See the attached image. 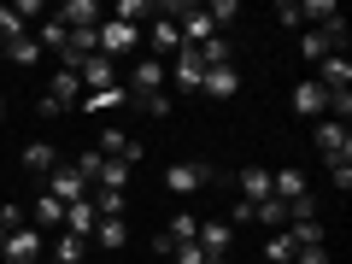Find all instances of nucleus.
Instances as JSON below:
<instances>
[{
    "label": "nucleus",
    "instance_id": "obj_4",
    "mask_svg": "<svg viewBox=\"0 0 352 264\" xmlns=\"http://www.w3.org/2000/svg\"><path fill=\"white\" fill-rule=\"evenodd\" d=\"M200 182H212V164H206V159H176L170 170H164V188H170L176 200H182V194H194Z\"/></svg>",
    "mask_w": 352,
    "mask_h": 264
},
{
    "label": "nucleus",
    "instance_id": "obj_17",
    "mask_svg": "<svg viewBox=\"0 0 352 264\" xmlns=\"http://www.w3.org/2000/svg\"><path fill=\"white\" fill-rule=\"evenodd\" d=\"M94 223H100V212H94V200H76V206H65V235L88 241V235H94Z\"/></svg>",
    "mask_w": 352,
    "mask_h": 264
},
{
    "label": "nucleus",
    "instance_id": "obj_23",
    "mask_svg": "<svg viewBox=\"0 0 352 264\" xmlns=\"http://www.w3.org/2000/svg\"><path fill=\"white\" fill-rule=\"evenodd\" d=\"M124 100H129V88L112 82V88H100V94H82V112H118Z\"/></svg>",
    "mask_w": 352,
    "mask_h": 264
},
{
    "label": "nucleus",
    "instance_id": "obj_43",
    "mask_svg": "<svg viewBox=\"0 0 352 264\" xmlns=\"http://www.w3.org/2000/svg\"><path fill=\"white\" fill-rule=\"evenodd\" d=\"M206 264H229V258H223V252H206Z\"/></svg>",
    "mask_w": 352,
    "mask_h": 264
},
{
    "label": "nucleus",
    "instance_id": "obj_40",
    "mask_svg": "<svg viewBox=\"0 0 352 264\" xmlns=\"http://www.w3.org/2000/svg\"><path fill=\"white\" fill-rule=\"evenodd\" d=\"M12 12H18V18H24V24H30V18H41V12H47V6H41V0H18Z\"/></svg>",
    "mask_w": 352,
    "mask_h": 264
},
{
    "label": "nucleus",
    "instance_id": "obj_46",
    "mask_svg": "<svg viewBox=\"0 0 352 264\" xmlns=\"http://www.w3.org/2000/svg\"><path fill=\"white\" fill-rule=\"evenodd\" d=\"M241 264H258V258H241Z\"/></svg>",
    "mask_w": 352,
    "mask_h": 264
},
{
    "label": "nucleus",
    "instance_id": "obj_22",
    "mask_svg": "<svg viewBox=\"0 0 352 264\" xmlns=\"http://www.w3.org/2000/svg\"><path fill=\"white\" fill-rule=\"evenodd\" d=\"M288 241H294V252L323 247V223H317V217H294V223H288Z\"/></svg>",
    "mask_w": 352,
    "mask_h": 264
},
{
    "label": "nucleus",
    "instance_id": "obj_10",
    "mask_svg": "<svg viewBox=\"0 0 352 264\" xmlns=\"http://www.w3.org/2000/svg\"><path fill=\"white\" fill-rule=\"evenodd\" d=\"M53 18H59L65 30H100L106 6H100V0H65V6H59V12H53Z\"/></svg>",
    "mask_w": 352,
    "mask_h": 264
},
{
    "label": "nucleus",
    "instance_id": "obj_2",
    "mask_svg": "<svg viewBox=\"0 0 352 264\" xmlns=\"http://www.w3.org/2000/svg\"><path fill=\"white\" fill-rule=\"evenodd\" d=\"M94 47H100L106 59H124V53H135V47H141V30L118 24V18H100V30H94Z\"/></svg>",
    "mask_w": 352,
    "mask_h": 264
},
{
    "label": "nucleus",
    "instance_id": "obj_6",
    "mask_svg": "<svg viewBox=\"0 0 352 264\" xmlns=\"http://www.w3.org/2000/svg\"><path fill=\"white\" fill-rule=\"evenodd\" d=\"M170 82L182 88V94H200V82H206V59H200V47H176V59H170Z\"/></svg>",
    "mask_w": 352,
    "mask_h": 264
},
{
    "label": "nucleus",
    "instance_id": "obj_12",
    "mask_svg": "<svg viewBox=\"0 0 352 264\" xmlns=\"http://www.w3.org/2000/svg\"><path fill=\"white\" fill-rule=\"evenodd\" d=\"M47 194H53L59 206H76V200H88V182L71 170V164H53V176H47Z\"/></svg>",
    "mask_w": 352,
    "mask_h": 264
},
{
    "label": "nucleus",
    "instance_id": "obj_24",
    "mask_svg": "<svg viewBox=\"0 0 352 264\" xmlns=\"http://www.w3.org/2000/svg\"><path fill=\"white\" fill-rule=\"evenodd\" d=\"M252 223H264V229H288V200H276V194H270V200H258V206H252Z\"/></svg>",
    "mask_w": 352,
    "mask_h": 264
},
{
    "label": "nucleus",
    "instance_id": "obj_29",
    "mask_svg": "<svg viewBox=\"0 0 352 264\" xmlns=\"http://www.w3.org/2000/svg\"><path fill=\"white\" fill-rule=\"evenodd\" d=\"M194 235H200V217H194V212H176L170 229H164V241H170V247H182V241H194Z\"/></svg>",
    "mask_w": 352,
    "mask_h": 264
},
{
    "label": "nucleus",
    "instance_id": "obj_45",
    "mask_svg": "<svg viewBox=\"0 0 352 264\" xmlns=\"http://www.w3.org/2000/svg\"><path fill=\"white\" fill-rule=\"evenodd\" d=\"M0 118H6V100H0Z\"/></svg>",
    "mask_w": 352,
    "mask_h": 264
},
{
    "label": "nucleus",
    "instance_id": "obj_7",
    "mask_svg": "<svg viewBox=\"0 0 352 264\" xmlns=\"http://www.w3.org/2000/svg\"><path fill=\"white\" fill-rule=\"evenodd\" d=\"M317 147H323L329 164H346L352 159V129L335 124V118H323V124H317Z\"/></svg>",
    "mask_w": 352,
    "mask_h": 264
},
{
    "label": "nucleus",
    "instance_id": "obj_28",
    "mask_svg": "<svg viewBox=\"0 0 352 264\" xmlns=\"http://www.w3.org/2000/svg\"><path fill=\"white\" fill-rule=\"evenodd\" d=\"M82 241H76V235H65V229H59V235H53V247H47V258H59V264H82Z\"/></svg>",
    "mask_w": 352,
    "mask_h": 264
},
{
    "label": "nucleus",
    "instance_id": "obj_41",
    "mask_svg": "<svg viewBox=\"0 0 352 264\" xmlns=\"http://www.w3.org/2000/svg\"><path fill=\"white\" fill-rule=\"evenodd\" d=\"M329 176H335V188H340V194L352 188V164H329Z\"/></svg>",
    "mask_w": 352,
    "mask_h": 264
},
{
    "label": "nucleus",
    "instance_id": "obj_3",
    "mask_svg": "<svg viewBox=\"0 0 352 264\" xmlns=\"http://www.w3.org/2000/svg\"><path fill=\"white\" fill-rule=\"evenodd\" d=\"M41 252H47L41 229H12L6 247H0V264H41Z\"/></svg>",
    "mask_w": 352,
    "mask_h": 264
},
{
    "label": "nucleus",
    "instance_id": "obj_32",
    "mask_svg": "<svg viewBox=\"0 0 352 264\" xmlns=\"http://www.w3.org/2000/svg\"><path fill=\"white\" fill-rule=\"evenodd\" d=\"M6 59H12V65H41V41H36V36L6 41Z\"/></svg>",
    "mask_w": 352,
    "mask_h": 264
},
{
    "label": "nucleus",
    "instance_id": "obj_44",
    "mask_svg": "<svg viewBox=\"0 0 352 264\" xmlns=\"http://www.w3.org/2000/svg\"><path fill=\"white\" fill-rule=\"evenodd\" d=\"M0 247H6V229H0Z\"/></svg>",
    "mask_w": 352,
    "mask_h": 264
},
{
    "label": "nucleus",
    "instance_id": "obj_34",
    "mask_svg": "<svg viewBox=\"0 0 352 264\" xmlns=\"http://www.w3.org/2000/svg\"><path fill=\"white\" fill-rule=\"evenodd\" d=\"M18 36H30V30H24V18H18L12 6H0V47H6V41H18Z\"/></svg>",
    "mask_w": 352,
    "mask_h": 264
},
{
    "label": "nucleus",
    "instance_id": "obj_42",
    "mask_svg": "<svg viewBox=\"0 0 352 264\" xmlns=\"http://www.w3.org/2000/svg\"><path fill=\"white\" fill-rule=\"evenodd\" d=\"M294 264H329V252L323 247H305V252H294Z\"/></svg>",
    "mask_w": 352,
    "mask_h": 264
},
{
    "label": "nucleus",
    "instance_id": "obj_47",
    "mask_svg": "<svg viewBox=\"0 0 352 264\" xmlns=\"http://www.w3.org/2000/svg\"><path fill=\"white\" fill-rule=\"evenodd\" d=\"M41 264H59V258H41Z\"/></svg>",
    "mask_w": 352,
    "mask_h": 264
},
{
    "label": "nucleus",
    "instance_id": "obj_8",
    "mask_svg": "<svg viewBox=\"0 0 352 264\" xmlns=\"http://www.w3.org/2000/svg\"><path fill=\"white\" fill-rule=\"evenodd\" d=\"M76 82H82V94H100V88L118 82V65L106 59V53H88V59L76 65Z\"/></svg>",
    "mask_w": 352,
    "mask_h": 264
},
{
    "label": "nucleus",
    "instance_id": "obj_16",
    "mask_svg": "<svg viewBox=\"0 0 352 264\" xmlns=\"http://www.w3.org/2000/svg\"><path fill=\"white\" fill-rule=\"evenodd\" d=\"M18 164H24L30 176H41V182H47V176H53V164H59V147H53V141H30Z\"/></svg>",
    "mask_w": 352,
    "mask_h": 264
},
{
    "label": "nucleus",
    "instance_id": "obj_19",
    "mask_svg": "<svg viewBox=\"0 0 352 264\" xmlns=\"http://www.w3.org/2000/svg\"><path fill=\"white\" fill-rule=\"evenodd\" d=\"M241 200L247 206L270 200V170H264V164H247V170H241Z\"/></svg>",
    "mask_w": 352,
    "mask_h": 264
},
{
    "label": "nucleus",
    "instance_id": "obj_1",
    "mask_svg": "<svg viewBox=\"0 0 352 264\" xmlns=\"http://www.w3.org/2000/svg\"><path fill=\"white\" fill-rule=\"evenodd\" d=\"M164 82H170V65L164 59H135L129 65V100H147V94H164Z\"/></svg>",
    "mask_w": 352,
    "mask_h": 264
},
{
    "label": "nucleus",
    "instance_id": "obj_30",
    "mask_svg": "<svg viewBox=\"0 0 352 264\" xmlns=\"http://www.w3.org/2000/svg\"><path fill=\"white\" fill-rule=\"evenodd\" d=\"M200 59H206V71H212V65H235V41H229V36H212V41L200 47Z\"/></svg>",
    "mask_w": 352,
    "mask_h": 264
},
{
    "label": "nucleus",
    "instance_id": "obj_35",
    "mask_svg": "<svg viewBox=\"0 0 352 264\" xmlns=\"http://www.w3.org/2000/svg\"><path fill=\"white\" fill-rule=\"evenodd\" d=\"M94 212H100V217H124L129 200H124V194H106V188H100V194H94Z\"/></svg>",
    "mask_w": 352,
    "mask_h": 264
},
{
    "label": "nucleus",
    "instance_id": "obj_39",
    "mask_svg": "<svg viewBox=\"0 0 352 264\" xmlns=\"http://www.w3.org/2000/svg\"><path fill=\"white\" fill-rule=\"evenodd\" d=\"M276 18H282L288 30H300V0H282V6H276Z\"/></svg>",
    "mask_w": 352,
    "mask_h": 264
},
{
    "label": "nucleus",
    "instance_id": "obj_11",
    "mask_svg": "<svg viewBox=\"0 0 352 264\" xmlns=\"http://www.w3.org/2000/svg\"><path fill=\"white\" fill-rule=\"evenodd\" d=\"M176 30H182V47H206V41L217 36L212 18H206V6H182V12H176Z\"/></svg>",
    "mask_w": 352,
    "mask_h": 264
},
{
    "label": "nucleus",
    "instance_id": "obj_21",
    "mask_svg": "<svg viewBox=\"0 0 352 264\" xmlns=\"http://www.w3.org/2000/svg\"><path fill=\"white\" fill-rule=\"evenodd\" d=\"M294 112H300V118H317V112H329V94H323L317 82H300V88H294Z\"/></svg>",
    "mask_w": 352,
    "mask_h": 264
},
{
    "label": "nucleus",
    "instance_id": "obj_13",
    "mask_svg": "<svg viewBox=\"0 0 352 264\" xmlns=\"http://www.w3.org/2000/svg\"><path fill=\"white\" fill-rule=\"evenodd\" d=\"M194 241H200V252H223V258L235 252V229H229L223 217H200V235Z\"/></svg>",
    "mask_w": 352,
    "mask_h": 264
},
{
    "label": "nucleus",
    "instance_id": "obj_26",
    "mask_svg": "<svg viewBox=\"0 0 352 264\" xmlns=\"http://www.w3.org/2000/svg\"><path fill=\"white\" fill-rule=\"evenodd\" d=\"M106 18H118V24L141 30V24H147V18H153V6H147V0H118V6H112V12H106Z\"/></svg>",
    "mask_w": 352,
    "mask_h": 264
},
{
    "label": "nucleus",
    "instance_id": "obj_31",
    "mask_svg": "<svg viewBox=\"0 0 352 264\" xmlns=\"http://www.w3.org/2000/svg\"><path fill=\"white\" fill-rule=\"evenodd\" d=\"M300 53H305V59L317 65V59H329V53H340V47H335V41L323 36V30H305V36H300Z\"/></svg>",
    "mask_w": 352,
    "mask_h": 264
},
{
    "label": "nucleus",
    "instance_id": "obj_18",
    "mask_svg": "<svg viewBox=\"0 0 352 264\" xmlns=\"http://www.w3.org/2000/svg\"><path fill=\"white\" fill-rule=\"evenodd\" d=\"M30 229H41V235H53V229H65V206L53 200V194H41V200L30 206Z\"/></svg>",
    "mask_w": 352,
    "mask_h": 264
},
{
    "label": "nucleus",
    "instance_id": "obj_37",
    "mask_svg": "<svg viewBox=\"0 0 352 264\" xmlns=\"http://www.w3.org/2000/svg\"><path fill=\"white\" fill-rule=\"evenodd\" d=\"M170 264H206V252H200V241H182V247L170 252Z\"/></svg>",
    "mask_w": 352,
    "mask_h": 264
},
{
    "label": "nucleus",
    "instance_id": "obj_15",
    "mask_svg": "<svg viewBox=\"0 0 352 264\" xmlns=\"http://www.w3.org/2000/svg\"><path fill=\"white\" fill-rule=\"evenodd\" d=\"M147 36H153V59L170 65V59H176V47H182V30H176V18H153Z\"/></svg>",
    "mask_w": 352,
    "mask_h": 264
},
{
    "label": "nucleus",
    "instance_id": "obj_38",
    "mask_svg": "<svg viewBox=\"0 0 352 264\" xmlns=\"http://www.w3.org/2000/svg\"><path fill=\"white\" fill-rule=\"evenodd\" d=\"M329 112H340L335 124H346V118H352V88H346V94H329Z\"/></svg>",
    "mask_w": 352,
    "mask_h": 264
},
{
    "label": "nucleus",
    "instance_id": "obj_33",
    "mask_svg": "<svg viewBox=\"0 0 352 264\" xmlns=\"http://www.w3.org/2000/svg\"><path fill=\"white\" fill-rule=\"evenodd\" d=\"M206 18H212V30L223 36V30L235 24V18H241V6H235V0H212V6H206Z\"/></svg>",
    "mask_w": 352,
    "mask_h": 264
},
{
    "label": "nucleus",
    "instance_id": "obj_20",
    "mask_svg": "<svg viewBox=\"0 0 352 264\" xmlns=\"http://www.w3.org/2000/svg\"><path fill=\"white\" fill-rule=\"evenodd\" d=\"M100 188H106V194H124V188H129V164H124V159H106V164H100L94 194H100Z\"/></svg>",
    "mask_w": 352,
    "mask_h": 264
},
{
    "label": "nucleus",
    "instance_id": "obj_5",
    "mask_svg": "<svg viewBox=\"0 0 352 264\" xmlns=\"http://www.w3.org/2000/svg\"><path fill=\"white\" fill-rule=\"evenodd\" d=\"M76 100H82V82H76V71H59V76H53V88L41 94V118H59V112H71Z\"/></svg>",
    "mask_w": 352,
    "mask_h": 264
},
{
    "label": "nucleus",
    "instance_id": "obj_14",
    "mask_svg": "<svg viewBox=\"0 0 352 264\" xmlns=\"http://www.w3.org/2000/svg\"><path fill=\"white\" fill-rule=\"evenodd\" d=\"M235 88H241V71H235V65H212L206 82H200V94H206V100H235Z\"/></svg>",
    "mask_w": 352,
    "mask_h": 264
},
{
    "label": "nucleus",
    "instance_id": "obj_27",
    "mask_svg": "<svg viewBox=\"0 0 352 264\" xmlns=\"http://www.w3.org/2000/svg\"><path fill=\"white\" fill-rule=\"evenodd\" d=\"M258 264H294V241L288 229H270V241H264V258Z\"/></svg>",
    "mask_w": 352,
    "mask_h": 264
},
{
    "label": "nucleus",
    "instance_id": "obj_36",
    "mask_svg": "<svg viewBox=\"0 0 352 264\" xmlns=\"http://www.w3.org/2000/svg\"><path fill=\"white\" fill-rule=\"evenodd\" d=\"M141 112H153V118H170V112H176V100H170V94H147V100H141Z\"/></svg>",
    "mask_w": 352,
    "mask_h": 264
},
{
    "label": "nucleus",
    "instance_id": "obj_9",
    "mask_svg": "<svg viewBox=\"0 0 352 264\" xmlns=\"http://www.w3.org/2000/svg\"><path fill=\"white\" fill-rule=\"evenodd\" d=\"M323 94H346L352 88V65H346V53H329V59H317V76H311Z\"/></svg>",
    "mask_w": 352,
    "mask_h": 264
},
{
    "label": "nucleus",
    "instance_id": "obj_25",
    "mask_svg": "<svg viewBox=\"0 0 352 264\" xmlns=\"http://www.w3.org/2000/svg\"><path fill=\"white\" fill-rule=\"evenodd\" d=\"M94 241H100L106 252H118L129 241V223H124V217H100V223H94Z\"/></svg>",
    "mask_w": 352,
    "mask_h": 264
}]
</instances>
